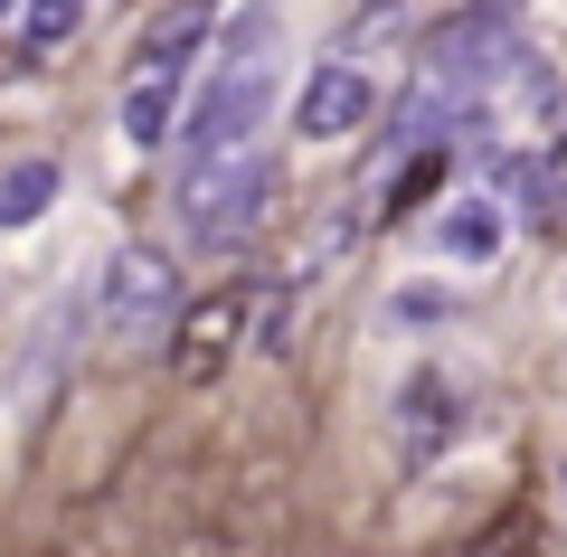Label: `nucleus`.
<instances>
[{
	"instance_id": "12",
	"label": "nucleus",
	"mask_w": 567,
	"mask_h": 557,
	"mask_svg": "<svg viewBox=\"0 0 567 557\" xmlns=\"http://www.w3.org/2000/svg\"><path fill=\"white\" fill-rule=\"evenodd\" d=\"M0 10H20V0H0Z\"/></svg>"
},
{
	"instance_id": "6",
	"label": "nucleus",
	"mask_w": 567,
	"mask_h": 557,
	"mask_svg": "<svg viewBox=\"0 0 567 557\" xmlns=\"http://www.w3.org/2000/svg\"><path fill=\"white\" fill-rule=\"evenodd\" d=\"M208 29H218V0H171L162 20L142 29V58H133V76H189V58L208 48Z\"/></svg>"
},
{
	"instance_id": "9",
	"label": "nucleus",
	"mask_w": 567,
	"mask_h": 557,
	"mask_svg": "<svg viewBox=\"0 0 567 557\" xmlns=\"http://www.w3.org/2000/svg\"><path fill=\"white\" fill-rule=\"evenodd\" d=\"M246 312H256L246 293H218L208 312H189V369H218V359L246 340Z\"/></svg>"
},
{
	"instance_id": "11",
	"label": "nucleus",
	"mask_w": 567,
	"mask_h": 557,
	"mask_svg": "<svg viewBox=\"0 0 567 557\" xmlns=\"http://www.w3.org/2000/svg\"><path fill=\"white\" fill-rule=\"evenodd\" d=\"M76 20H85V0H20V48L29 58H58L76 39Z\"/></svg>"
},
{
	"instance_id": "7",
	"label": "nucleus",
	"mask_w": 567,
	"mask_h": 557,
	"mask_svg": "<svg viewBox=\"0 0 567 557\" xmlns=\"http://www.w3.org/2000/svg\"><path fill=\"white\" fill-rule=\"evenodd\" d=\"M502 237H511V218H502V199H454L445 218H435V256H454V265H492L502 256Z\"/></svg>"
},
{
	"instance_id": "5",
	"label": "nucleus",
	"mask_w": 567,
	"mask_h": 557,
	"mask_svg": "<svg viewBox=\"0 0 567 557\" xmlns=\"http://www.w3.org/2000/svg\"><path fill=\"white\" fill-rule=\"evenodd\" d=\"M388 416H398V454L406 463H435L454 435H464V388H454L435 359H416V369L398 379V406H388Z\"/></svg>"
},
{
	"instance_id": "3",
	"label": "nucleus",
	"mask_w": 567,
	"mask_h": 557,
	"mask_svg": "<svg viewBox=\"0 0 567 557\" xmlns=\"http://www.w3.org/2000/svg\"><path fill=\"white\" fill-rule=\"evenodd\" d=\"M95 321H104V340H162L171 321H181V275H171V256L162 246H123L114 265H104V302H95Z\"/></svg>"
},
{
	"instance_id": "4",
	"label": "nucleus",
	"mask_w": 567,
	"mask_h": 557,
	"mask_svg": "<svg viewBox=\"0 0 567 557\" xmlns=\"http://www.w3.org/2000/svg\"><path fill=\"white\" fill-rule=\"evenodd\" d=\"M360 123H379V76L350 58H322L303 76V104H293V133L303 142H350Z\"/></svg>"
},
{
	"instance_id": "10",
	"label": "nucleus",
	"mask_w": 567,
	"mask_h": 557,
	"mask_svg": "<svg viewBox=\"0 0 567 557\" xmlns=\"http://www.w3.org/2000/svg\"><path fill=\"white\" fill-rule=\"evenodd\" d=\"M48 199H58V161H10L0 171V227H29Z\"/></svg>"
},
{
	"instance_id": "2",
	"label": "nucleus",
	"mask_w": 567,
	"mask_h": 557,
	"mask_svg": "<svg viewBox=\"0 0 567 557\" xmlns=\"http://www.w3.org/2000/svg\"><path fill=\"white\" fill-rule=\"evenodd\" d=\"M265 199H275V171L265 152H227V161H189L181 171V237L199 256H237L265 227Z\"/></svg>"
},
{
	"instance_id": "8",
	"label": "nucleus",
	"mask_w": 567,
	"mask_h": 557,
	"mask_svg": "<svg viewBox=\"0 0 567 557\" xmlns=\"http://www.w3.org/2000/svg\"><path fill=\"white\" fill-rule=\"evenodd\" d=\"M171 114H181V76H133L123 85V142H133V152H162Z\"/></svg>"
},
{
	"instance_id": "1",
	"label": "nucleus",
	"mask_w": 567,
	"mask_h": 557,
	"mask_svg": "<svg viewBox=\"0 0 567 557\" xmlns=\"http://www.w3.org/2000/svg\"><path fill=\"white\" fill-rule=\"evenodd\" d=\"M265 114H275V48H265V29H256V39L227 48V66L208 76V95L189 104V123H181V171H189V161L256 152V123H265Z\"/></svg>"
}]
</instances>
